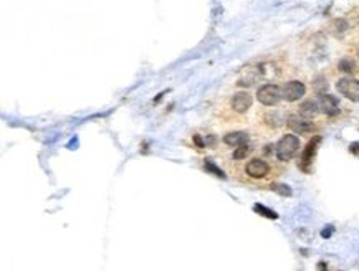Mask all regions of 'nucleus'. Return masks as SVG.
I'll return each instance as SVG.
<instances>
[{"label": "nucleus", "instance_id": "nucleus-12", "mask_svg": "<svg viewBox=\"0 0 359 271\" xmlns=\"http://www.w3.org/2000/svg\"><path fill=\"white\" fill-rule=\"evenodd\" d=\"M338 68H340V71L348 73V75L356 73V63L351 58H343L340 63H338Z\"/></svg>", "mask_w": 359, "mask_h": 271}, {"label": "nucleus", "instance_id": "nucleus-14", "mask_svg": "<svg viewBox=\"0 0 359 271\" xmlns=\"http://www.w3.org/2000/svg\"><path fill=\"white\" fill-rule=\"evenodd\" d=\"M272 190L273 192H277L278 195L281 197H291V189H290V185H286V184H272Z\"/></svg>", "mask_w": 359, "mask_h": 271}, {"label": "nucleus", "instance_id": "nucleus-20", "mask_svg": "<svg viewBox=\"0 0 359 271\" xmlns=\"http://www.w3.org/2000/svg\"><path fill=\"white\" fill-rule=\"evenodd\" d=\"M194 142L197 144V147H199V149H202L204 145H206V144H204L202 139H200V136H194Z\"/></svg>", "mask_w": 359, "mask_h": 271}, {"label": "nucleus", "instance_id": "nucleus-18", "mask_svg": "<svg viewBox=\"0 0 359 271\" xmlns=\"http://www.w3.org/2000/svg\"><path fill=\"white\" fill-rule=\"evenodd\" d=\"M334 30L338 33H344V32L348 30V22H346V20H343V18L334 20Z\"/></svg>", "mask_w": 359, "mask_h": 271}, {"label": "nucleus", "instance_id": "nucleus-15", "mask_svg": "<svg viewBox=\"0 0 359 271\" xmlns=\"http://www.w3.org/2000/svg\"><path fill=\"white\" fill-rule=\"evenodd\" d=\"M313 88H315V91L318 93L320 96L321 94H326V89H328V83H326V80L323 78V76H318V78L315 80V83H313Z\"/></svg>", "mask_w": 359, "mask_h": 271}, {"label": "nucleus", "instance_id": "nucleus-6", "mask_svg": "<svg viewBox=\"0 0 359 271\" xmlns=\"http://www.w3.org/2000/svg\"><path fill=\"white\" fill-rule=\"evenodd\" d=\"M306 88L301 81H288L286 85L281 88V94H283V100L286 101H298L305 96Z\"/></svg>", "mask_w": 359, "mask_h": 271}, {"label": "nucleus", "instance_id": "nucleus-17", "mask_svg": "<svg viewBox=\"0 0 359 271\" xmlns=\"http://www.w3.org/2000/svg\"><path fill=\"white\" fill-rule=\"evenodd\" d=\"M206 169L209 170V172H212L215 177H220V179H225V174L217 167V165L212 162V161H206Z\"/></svg>", "mask_w": 359, "mask_h": 271}, {"label": "nucleus", "instance_id": "nucleus-2", "mask_svg": "<svg viewBox=\"0 0 359 271\" xmlns=\"http://www.w3.org/2000/svg\"><path fill=\"white\" fill-rule=\"evenodd\" d=\"M257 98L263 106H275L283 100V94H281V88L277 85H263L262 88H258Z\"/></svg>", "mask_w": 359, "mask_h": 271}, {"label": "nucleus", "instance_id": "nucleus-19", "mask_svg": "<svg viewBox=\"0 0 359 271\" xmlns=\"http://www.w3.org/2000/svg\"><path fill=\"white\" fill-rule=\"evenodd\" d=\"M349 152H351V154H354L356 157H359V142L349 144Z\"/></svg>", "mask_w": 359, "mask_h": 271}, {"label": "nucleus", "instance_id": "nucleus-4", "mask_svg": "<svg viewBox=\"0 0 359 271\" xmlns=\"http://www.w3.org/2000/svg\"><path fill=\"white\" fill-rule=\"evenodd\" d=\"M336 89H338V93L344 96V98H348L354 103H359V80L341 78L336 83Z\"/></svg>", "mask_w": 359, "mask_h": 271}, {"label": "nucleus", "instance_id": "nucleus-10", "mask_svg": "<svg viewBox=\"0 0 359 271\" xmlns=\"http://www.w3.org/2000/svg\"><path fill=\"white\" fill-rule=\"evenodd\" d=\"M223 142L230 145V147H240L249 142V134L243 131H235V133H229L223 136Z\"/></svg>", "mask_w": 359, "mask_h": 271}, {"label": "nucleus", "instance_id": "nucleus-21", "mask_svg": "<svg viewBox=\"0 0 359 271\" xmlns=\"http://www.w3.org/2000/svg\"><path fill=\"white\" fill-rule=\"evenodd\" d=\"M331 228H333V227H329V230H323V233H321V235H323V237H325V238H328V237H329V235H331V233H333V230H331Z\"/></svg>", "mask_w": 359, "mask_h": 271}, {"label": "nucleus", "instance_id": "nucleus-22", "mask_svg": "<svg viewBox=\"0 0 359 271\" xmlns=\"http://www.w3.org/2000/svg\"><path fill=\"white\" fill-rule=\"evenodd\" d=\"M318 271H328V268H326V263H318Z\"/></svg>", "mask_w": 359, "mask_h": 271}, {"label": "nucleus", "instance_id": "nucleus-3", "mask_svg": "<svg viewBox=\"0 0 359 271\" xmlns=\"http://www.w3.org/2000/svg\"><path fill=\"white\" fill-rule=\"evenodd\" d=\"M321 144V136H313L309 139V142L306 144V147L303 149V154H301V159H300V169L305 170V172H309L311 169V164L315 161V156H316V151H318Z\"/></svg>", "mask_w": 359, "mask_h": 271}, {"label": "nucleus", "instance_id": "nucleus-11", "mask_svg": "<svg viewBox=\"0 0 359 271\" xmlns=\"http://www.w3.org/2000/svg\"><path fill=\"white\" fill-rule=\"evenodd\" d=\"M320 111V104L313 101V100H306L300 104V116H303V117H313L316 116V113Z\"/></svg>", "mask_w": 359, "mask_h": 271}, {"label": "nucleus", "instance_id": "nucleus-7", "mask_svg": "<svg viewBox=\"0 0 359 271\" xmlns=\"http://www.w3.org/2000/svg\"><path fill=\"white\" fill-rule=\"evenodd\" d=\"M245 172H247V176L252 179H263L268 176L270 165L268 162H265L263 159H252V161H249L247 165H245Z\"/></svg>", "mask_w": 359, "mask_h": 271}, {"label": "nucleus", "instance_id": "nucleus-13", "mask_svg": "<svg viewBox=\"0 0 359 271\" xmlns=\"http://www.w3.org/2000/svg\"><path fill=\"white\" fill-rule=\"evenodd\" d=\"M253 210H255L257 213H260V215H262V217H265V218H270V220H277V218H278V213L273 212V210H270V208L265 207V205H260V204L253 205Z\"/></svg>", "mask_w": 359, "mask_h": 271}, {"label": "nucleus", "instance_id": "nucleus-1", "mask_svg": "<svg viewBox=\"0 0 359 271\" xmlns=\"http://www.w3.org/2000/svg\"><path fill=\"white\" fill-rule=\"evenodd\" d=\"M300 151V139L295 134H286L278 141L275 154L281 162H288L298 154Z\"/></svg>", "mask_w": 359, "mask_h": 271}, {"label": "nucleus", "instance_id": "nucleus-8", "mask_svg": "<svg viewBox=\"0 0 359 271\" xmlns=\"http://www.w3.org/2000/svg\"><path fill=\"white\" fill-rule=\"evenodd\" d=\"M230 106L238 114L247 113V111L250 109V106H252V96H250V93H247V91L235 93L234 96H232Z\"/></svg>", "mask_w": 359, "mask_h": 271}, {"label": "nucleus", "instance_id": "nucleus-16", "mask_svg": "<svg viewBox=\"0 0 359 271\" xmlns=\"http://www.w3.org/2000/svg\"><path fill=\"white\" fill-rule=\"evenodd\" d=\"M250 151H252V149L249 147L247 144L240 145V147H237V149L234 151V154H232V157H234L235 161H242V159H245V157H247V156L250 154Z\"/></svg>", "mask_w": 359, "mask_h": 271}, {"label": "nucleus", "instance_id": "nucleus-9", "mask_svg": "<svg viewBox=\"0 0 359 271\" xmlns=\"http://www.w3.org/2000/svg\"><path fill=\"white\" fill-rule=\"evenodd\" d=\"M320 109L325 113L326 116H336L340 114V103L331 94H321L320 98Z\"/></svg>", "mask_w": 359, "mask_h": 271}, {"label": "nucleus", "instance_id": "nucleus-5", "mask_svg": "<svg viewBox=\"0 0 359 271\" xmlns=\"http://www.w3.org/2000/svg\"><path fill=\"white\" fill-rule=\"evenodd\" d=\"M288 128H290L293 133L297 134H308V133H313L315 131V124L308 119V117H303L300 114H295V116H290L288 117Z\"/></svg>", "mask_w": 359, "mask_h": 271}]
</instances>
